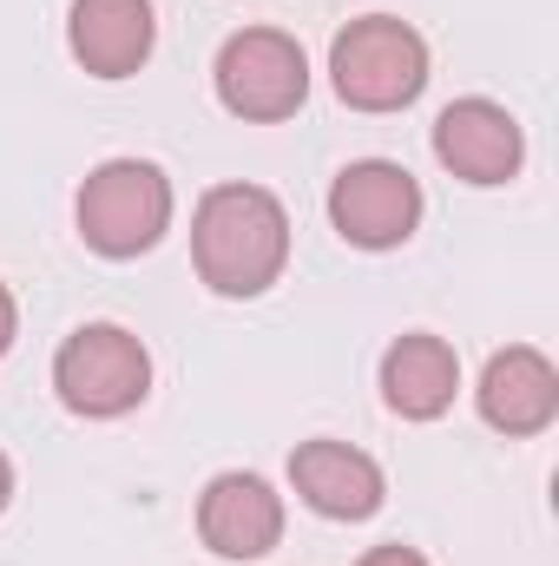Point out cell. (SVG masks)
Listing matches in <instances>:
<instances>
[{"instance_id":"cell-4","label":"cell","mask_w":559,"mask_h":566,"mask_svg":"<svg viewBox=\"0 0 559 566\" xmlns=\"http://www.w3.org/2000/svg\"><path fill=\"white\" fill-rule=\"evenodd\" d=\"M53 389H60V402H66L73 416H93V422L126 416V409H139L145 396H151V356H145V343L133 329H119V323H86V329H73V336L60 343V356H53Z\"/></svg>"},{"instance_id":"cell-13","label":"cell","mask_w":559,"mask_h":566,"mask_svg":"<svg viewBox=\"0 0 559 566\" xmlns=\"http://www.w3.org/2000/svg\"><path fill=\"white\" fill-rule=\"evenodd\" d=\"M356 566H428V560H421L415 547H402V541H389V547H369V554H362Z\"/></svg>"},{"instance_id":"cell-7","label":"cell","mask_w":559,"mask_h":566,"mask_svg":"<svg viewBox=\"0 0 559 566\" xmlns=\"http://www.w3.org/2000/svg\"><path fill=\"white\" fill-rule=\"evenodd\" d=\"M434 158L467 178V185H507L527 158V139L514 126L507 106L494 99H454L441 119H434Z\"/></svg>"},{"instance_id":"cell-12","label":"cell","mask_w":559,"mask_h":566,"mask_svg":"<svg viewBox=\"0 0 559 566\" xmlns=\"http://www.w3.org/2000/svg\"><path fill=\"white\" fill-rule=\"evenodd\" d=\"M461 389V363L441 336H402L389 356H382V402L402 416V422H434L447 416Z\"/></svg>"},{"instance_id":"cell-5","label":"cell","mask_w":559,"mask_h":566,"mask_svg":"<svg viewBox=\"0 0 559 566\" xmlns=\"http://www.w3.org/2000/svg\"><path fill=\"white\" fill-rule=\"evenodd\" d=\"M218 99L238 119H257V126L289 119L309 99V60H303V46L289 33H277V27L231 33L218 46Z\"/></svg>"},{"instance_id":"cell-6","label":"cell","mask_w":559,"mask_h":566,"mask_svg":"<svg viewBox=\"0 0 559 566\" xmlns=\"http://www.w3.org/2000/svg\"><path fill=\"white\" fill-rule=\"evenodd\" d=\"M329 224L356 251H395L421 224V185L389 158H356L329 185Z\"/></svg>"},{"instance_id":"cell-15","label":"cell","mask_w":559,"mask_h":566,"mask_svg":"<svg viewBox=\"0 0 559 566\" xmlns=\"http://www.w3.org/2000/svg\"><path fill=\"white\" fill-rule=\"evenodd\" d=\"M13 501V468H7V454H0V507Z\"/></svg>"},{"instance_id":"cell-11","label":"cell","mask_w":559,"mask_h":566,"mask_svg":"<svg viewBox=\"0 0 559 566\" xmlns=\"http://www.w3.org/2000/svg\"><path fill=\"white\" fill-rule=\"evenodd\" d=\"M474 396H481L487 428H500V434H540L559 416V369L540 349L514 343V349H500L481 369V389Z\"/></svg>"},{"instance_id":"cell-14","label":"cell","mask_w":559,"mask_h":566,"mask_svg":"<svg viewBox=\"0 0 559 566\" xmlns=\"http://www.w3.org/2000/svg\"><path fill=\"white\" fill-rule=\"evenodd\" d=\"M13 329H20V310H13V290L0 283V356L13 349Z\"/></svg>"},{"instance_id":"cell-1","label":"cell","mask_w":559,"mask_h":566,"mask_svg":"<svg viewBox=\"0 0 559 566\" xmlns=\"http://www.w3.org/2000/svg\"><path fill=\"white\" fill-rule=\"evenodd\" d=\"M191 258L218 296H264L289 264V218L264 185H218L191 218Z\"/></svg>"},{"instance_id":"cell-3","label":"cell","mask_w":559,"mask_h":566,"mask_svg":"<svg viewBox=\"0 0 559 566\" xmlns=\"http://www.w3.org/2000/svg\"><path fill=\"white\" fill-rule=\"evenodd\" d=\"M171 224V178L145 158H106L80 185V238L99 258H139Z\"/></svg>"},{"instance_id":"cell-2","label":"cell","mask_w":559,"mask_h":566,"mask_svg":"<svg viewBox=\"0 0 559 566\" xmlns=\"http://www.w3.org/2000/svg\"><path fill=\"white\" fill-rule=\"evenodd\" d=\"M329 80L356 113H402L428 86V46L409 20H389V13L349 20L329 46Z\"/></svg>"},{"instance_id":"cell-9","label":"cell","mask_w":559,"mask_h":566,"mask_svg":"<svg viewBox=\"0 0 559 566\" xmlns=\"http://www.w3.org/2000/svg\"><path fill=\"white\" fill-rule=\"evenodd\" d=\"M289 488L323 521H369L382 507V494H389L382 468L362 448H349V441H303L289 454Z\"/></svg>"},{"instance_id":"cell-10","label":"cell","mask_w":559,"mask_h":566,"mask_svg":"<svg viewBox=\"0 0 559 566\" xmlns=\"http://www.w3.org/2000/svg\"><path fill=\"white\" fill-rule=\"evenodd\" d=\"M66 40L93 80H126L151 60V40H158L151 0H73Z\"/></svg>"},{"instance_id":"cell-8","label":"cell","mask_w":559,"mask_h":566,"mask_svg":"<svg viewBox=\"0 0 559 566\" xmlns=\"http://www.w3.org/2000/svg\"><path fill=\"white\" fill-rule=\"evenodd\" d=\"M198 534L224 560H264L283 541V494L264 474H218L198 501Z\"/></svg>"}]
</instances>
